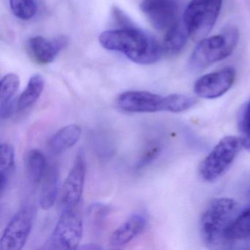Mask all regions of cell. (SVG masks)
<instances>
[{"instance_id":"cell-3","label":"cell","mask_w":250,"mask_h":250,"mask_svg":"<svg viewBox=\"0 0 250 250\" xmlns=\"http://www.w3.org/2000/svg\"><path fill=\"white\" fill-rule=\"evenodd\" d=\"M238 36L236 28L228 27L221 34L203 39L190 57L191 69L200 71L228 58L238 43Z\"/></svg>"},{"instance_id":"cell-27","label":"cell","mask_w":250,"mask_h":250,"mask_svg":"<svg viewBox=\"0 0 250 250\" xmlns=\"http://www.w3.org/2000/svg\"><path fill=\"white\" fill-rule=\"evenodd\" d=\"M83 249H88V250H99L102 249V247H99L97 245H93V244H89V245L84 246V247H82Z\"/></svg>"},{"instance_id":"cell-20","label":"cell","mask_w":250,"mask_h":250,"mask_svg":"<svg viewBox=\"0 0 250 250\" xmlns=\"http://www.w3.org/2000/svg\"><path fill=\"white\" fill-rule=\"evenodd\" d=\"M15 169V149L8 143H3L0 147V180L1 192H4L9 184L11 175Z\"/></svg>"},{"instance_id":"cell-17","label":"cell","mask_w":250,"mask_h":250,"mask_svg":"<svg viewBox=\"0 0 250 250\" xmlns=\"http://www.w3.org/2000/svg\"><path fill=\"white\" fill-rule=\"evenodd\" d=\"M190 37L188 30L186 28L182 18L165 32L163 42V49L167 53L175 55L181 52L187 44Z\"/></svg>"},{"instance_id":"cell-19","label":"cell","mask_w":250,"mask_h":250,"mask_svg":"<svg viewBox=\"0 0 250 250\" xmlns=\"http://www.w3.org/2000/svg\"><path fill=\"white\" fill-rule=\"evenodd\" d=\"M44 86L45 80L43 76L39 74L32 76L17 101V110L21 112L33 106L42 96Z\"/></svg>"},{"instance_id":"cell-23","label":"cell","mask_w":250,"mask_h":250,"mask_svg":"<svg viewBox=\"0 0 250 250\" xmlns=\"http://www.w3.org/2000/svg\"><path fill=\"white\" fill-rule=\"evenodd\" d=\"M9 5L13 14L23 21L31 20L38 11L36 0H9Z\"/></svg>"},{"instance_id":"cell-24","label":"cell","mask_w":250,"mask_h":250,"mask_svg":"<svg viewBox=\"0 0 250 250\" xmlns=\"http://www.w3.org/2000/svg\"><path fill=\"white\" fill-rule=\"evenodd\" d=\"M238 129L242 147L250 151V99L241 109L238 118Z\"/></svg>"},{"instance_id":"cell-15","label":"cell","mask_w":250,"mask_h":250,"mask_svg":"<svg viewBox=\"0 0 250 250\" xmlns=\"http://www.w3.org/2000/svg\"><path fill=\"white\" fill-rule=\"evenodd\" d=\"M81 127L77 124H70L58 130L49 142L51 150L55 154L62 153L71 148L80 140Z\"/></svg>"},{"instance_id":"cell-7","label":"cell","mask_w":250,"mask_h":250,"mask_svg":"<svg viewBox=\"0 0 250 250\" xmlns=\"http://www.w3.org/2000/svg\"><path fill=\"white\" fill-rule=\"evenodd\" d=\"M35 209L24 206L13 216L0 239V250H21L33 228Z\"/></svg>"},{"instance_id":"cell-10","label":"cell","mask_w":250,"mask_h":250,"mask_svg":"<svg viewBox=\"0 0 250 250\" xmlns=\"http://www.w3.org/2000/svg\"><path fill=\"white\" fill-rule=\"evenodd\" d=\"M235 76V69L230 67L206 74L194 83V93L203 99H217L231 88Z\"/></svg>"},{"instance_id":"cell-5","label":"cell","mask_w":250,"mask_h":250,"mask_svg":"<svg viewBox=\"0 0 250 250\" xmlns=\"http://www.w3.org/2000/svg\"><path fill=\"white\" fill-rule=\"evenodd\" d=\"M222 0H191L184 11L183 22L190 37L207 36L217 21Z\"/></svg>"},{"instance_id":"cell-1","label":"cell","mask_w":250,"mask_h":250,"mask_svg":"<svg viewBox=\"0 0 250 250\" xmlns=\"http://www.w3.org/2000/svg\"><path fill=\"white\" fill-rule=\"evenodd\" d=\"M99 43L106 50L120 52L139 65H151L161 59L163 46L153 36L135 27L103 32Z\"/></svg>"},{"instance_id":"cell-21","label":"cell","mask_w":250,"mask_h":250,"mask_svg":"<svg viewBox=\"0 0 250 250\" xmlns=\"http://www.w3.org/2000/svg\"><path fill=\"white\" fill-rule=\"evenodd\" d=\"M26 169L30 182L39 184L47 169L46 157L43 153L38 149L30 150L26 159Z\"/></svg>"},{"instance_id":"cell-4","label":"cell","mask_w":250,"mask_h":250,"mask_svg":"<svg viewBox=\"0 0 250 250\" xmlns=\"http://www.w3.org/2000/svg\"><path fill=\"white\" fill-rule=\"evenodd\" d=\"M242 147L239 137L228 136L222 138L203 159L199 173L208 182L216 181L230 167Z\"/></svg>"},{"instance_id":"cell-14","label":"cell","mask_w":250,"mask_h":250,"mask_svg":"<svg viewBox=\"0 0 250 250\" xmlns=\"http://www.w3.org/2000/svg\"><path fill=\"white\" fill-rule=\"evenodd\" d=\"M20 77L10 73L0 82V115L7 119L12 115L15 108L16 95L20 87Z\"/></svg>"},{"instance_id":"cell-25","label":"cell","mask_w":250,"mask_h":250,"mask_svg":"<svg viewBox=\"0 0 250 250\" xmlns=\"http://www.w3.org/2000/svg\"><path fill=\"white\" fill-rule=\"evenodd\" d=\"M109 208L107 206L101 203H95L89 208V219L94 228H101L107 215Z\"/></svg>"},{"instance_id":"cell-13","label":"cell","mask_w":250,"mask_h":250,"mask_svg":"<svg viewBox=\"0 0 250 250\" xmlns=\"http://www.w3.org/2000/svg\"><path fill=\"white\" fill-rule=\"evenodd\" d=\"M146 222V218L143 214L132 215L111 234L109 244L112 247L125 245L144 230Z\"/></svg>"},{"instance_id":"cell-12","label":"cell","mask_w":250,"mask_h":250,"mask_svg":"<svg viewBox=\"0 0 250 250\" xmlns=\"http://www.w3.org/2000/svg\"><path fill=\"white\" fill-rule=\"evenodd\" d=\"M67 43L68 41L64 37L49 39L43 36H34L27 41L26 50L35 62L48 65L55 61Z\"/></svg>"},{"instance_id":"cell-22","label":"cell","mask_w":250,"mask_h":250,"mask_svg":"<svg viewBox=\"0 0 250 250\" xmlns=\"http://www.w3.org/2000/svg\"><path fill=\"white\" fill-rule=\"evenodd\" d=\"M197 104L194 97L183 94L165 96V111L179 113L192 108Z\"/></svg>"},{"instance_id":"cell-8","label":"cell","mask_w":250,"mask_h":250,"mask_svg":"<svg viewBox=\"0 0 250 250\" xmlns=\"http://www.w3.org/2000/svg\"><path fill=\"white\" fill-rule=\"evenodd\" d=\"M140 10L159 31L166 32L180 20L178 0H143Z\"/></svg>"},{"instance_id":"cell-16","label":"cell","mask_w":250,"mask_h":250,"mask_svg":"<svg viewBox=\"0 0 250 250\" xmlns=\"http://www.w3.org/2000/svg\"><path fill=\"white\" fill-rule=\"evenodd\" d=\"M59 172L56 166H51L46 169L42 179L40 194L41 207L43 210H49L55 204L58 194Z\"/></svg>"},{"instance_id":"cell-9","label":"cell","mask_w":250,"mask_h":250,"mask_svg":"<svg viewBox=\"0 0 250 250\" xmlns=\"http://www.w3.org/2000/svg\"><path fill=\"white\" fill-rule=\"evenodd\" d=\"M87 165L84 153L80 151L64 182L61 203L64 209H74L81 201L85 181Z\"/></svg>"},{"instance_id":"cell-11","label":"cell","mask_w":250,"mask_h":250,"mask_svg":"<svg viewBox=\"0 0 250 250\" xmlns=\"http://www.w3.org/2000/svg\"><path fill=\"white\" fill-rule=\"evenodd\" d=\"M118 107L125 112L152 113L165 111V96L147 91L124 92L117 99Z\"/></svg>"},{"instance_id":"cell-26","label":"cell","mask_w":250,"mask_h":250,"mask_svg":"<svg viewBox=\"0 0 250 250\" xmlns=\"http://www.w3.org/2000/svg\"><path fill=\"white\" fill-rule=\"evenodd\" d=\"M159 153V148L157 147H150L145 152L144 154L142 156L141 159L137 162V169H142V168L148 165L150 162L153 160L155 157Z\"/></svg>"},{"instance_id":"cell-18","label":"cell","mask_w":250,"mask_h":250,"mask_svg":"<svg viewBox=\"0 0 250 250\" xmlns=\"http://www.w3.org/2000/svg\"><path fill=\"white\" fill-rule=\"evenodd\" d=\"M225 241L250 239V205L237 213L225 232Z\"/></svg>"},{"instance_id":"cell-2","label":"cell","mask_w":250,"mask_h":250,"mask_svg":"<svg viewBox=\"0 0 250 250\" xmlns=\"http://www.w3.org/2000/svg\"><path fill=\"white\" fill-rule=\"evenodd\" d=\"M238 213V205L232 199L220 197L212 200L200 219V232L203 242L215 247L225 241L227 229Z\"/></svg>"},{"instance_id":"cell-6","label":"cell","mask_w":250,"mask_h":250,"mask_svg":"<svg viewBox=\"0 0 250 250\" xmlns=\"http://www.w3.org/2000/svg\"><path fill=\"white\" fill-rule=\"evenodd\" d=\"M75 209L62 210L44 249L73 250L78 248L83 238V225L81 216Z\"/></svg>"}]
</instances>
